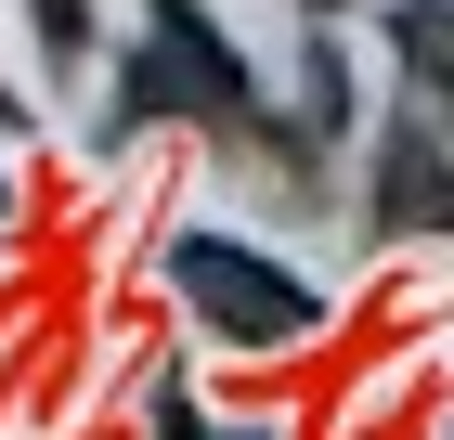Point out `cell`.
<instances>
[{
	"label": "cell",
	"instance_id": "1",
	"mask_svg": "<svg viewBox=\"0 0 454 440\" xmlns=\"http://www.w3.org/2000/svg\"><path fill=\"white\" fill-rule=\"evenodd\" d=\"M156 117H182V130H208V143H234V156H260V169H286V181H312L299 156V117H273L260 104V78H247V52L195 13V0H143V52H130V78H117V104H105V156L130 130H156Z\"/></svg>",
	"mask_w": 454,
	"mask_h": 440
},
{
	"label": "cell",
	"instance_id": "2",
	"mask_svg": "<svg viewBox=\"0 0 454 440\" xmlns=\"http://www.w3.org/2000/svg\"><path fill=\"white\" fill-rule=\"evenodd\" d=\"M169 285L221 324V350H273V337H312L325 324V285L273 272L260 246H234V234H182L169 246Z\"/></svg>",
	"mask_w": 454,
	"mask_h": 440
},
{
	"label": "cell",
	"instance_id": "3",
	"mask_svg": "<svg viewBox=\"0 0 454 440\" xmlns=\"http://www.w3.org/2000/svg\"><path fill=\"white\" fill-rule=\"evenodd\" d=\"M364 234H454V143L428 130V104L389 130L377 195H364Z\"/></svg>",
	"mask_w": 454,
	"mask_h": 440
},
{
	"label": "cell",
	"instance_id": "4",
	"mask_svg": "<svg viewBox=\"0 0 454 440\" xmlns=\"http://www.w3.org/2000/svg\"><path fill=\"white\" fill-rule=\"evenodd\" d=\"M403 66H416V104L454 117V0H403Z\"/></svg>",
	"mask_w": 454,
	"mask_h": 440
},
{
	"label": "cell",
	"instance_id": "5",
	"mask_svg": "<svg viewBox=\"0 0 454 440\" xmlns=\"http://www.w3.org/2000/svg\"><path fill=\"white\" fill-rule=\"evenodd\" d=\"M39 13V66H78L91 52V0H27Z\"/></svg>",
	"mask_w": 454,
	"mask_h": 440
},
{
	"label": "cell",
	"instance_id": "6",
	"mask_svg": "<svg viewBox=\"0 0 454 440\" xmlns=\"http://www.w3.org/2000/svg\"><path fill=\"white\" fill-rule=\"evenodd\" d=\"M0 207H13V169H0Z\"/></svg>",
	"mask_w": 454,
	"mask_h": 440
}]
</instances>
